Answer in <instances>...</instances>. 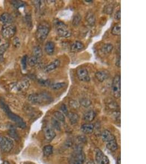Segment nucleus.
I'll return each mask as SVG.
<instances>
[{
	"mask_svg": "<svg viewBox=\"0 0 146 164\" xmlns=\"http://www.w3.org/2000/svg\"><path fill=\"white\" fill-rule=\"evenodd\" d=\"M28 100L31 103L37 105L49 104L53 101L50 94L47 92L32 94L30 95Z\"/></svg>",
	"mask_w": 146,
	"mask_h": 164,
	"instance_id": "nucleus-1",
	"label": "nucleus"
},
{
	"mask_svg": "<svg viewBox=\"0 0 146 164\" xmlns=\"http://www.w3.org/2000/svg\"><path fill=\"white\" fill-rule=\"evenodd\" d=\"M0 104H1V106H2V109H4V111H5V112L7 114L8 117L15 123H16L17 125H18L19 127H21V128H25L26 127V124L24 122L23 119L20 116H17L16 114H14L13 112H12L10 109H9L8 106L7 105H5L3 101H1Z\"/></svg>",
	"mask_w": 146,
	"mask_h": 164,
	"instance_id": "nucleus-2",
	"label": "nucleus"
},
{
	"mask_svg": "<svg viewBox=\"0 0 146 164\" xmlns=\"http://www.w3.org/2000/svg\"><path fill=\"white\" fill-rule=\"evenodd\" d=\"M85 159V154L83 152L82 149L80 147H77L69 158V164H83Z\"/></svg>",
	"mask_w": 146,
	"mask_h": 164,
	"instance_id": "nucleus-3",
	"label": "nucleus"
},
{
	"mask_svg": "<svg viewBox=\"0 0 146 164\" xmlns=\"http://www.w3.org/2000/svg\"><path fill=\"white\" fill-rule=\"evenodd\" d=\"M54 27L57 34L60 37L68 38L71 36V32L64 22L60 20H55L54 23Z\"/></svg>",
	"mask_w": 146,
	"mask_h": 164,
	"instance_id": "nucleus-4",
	"label": "nucleus"
},
{
	"mask_svg": "<svg viewBox=\"0 0 146 164\" xmlns=\"http://www.w3.org/2000/svg\"><path fill=\"white\" fill-rule=\"evenodd\" d=\"M50 27L47 24L44 23L39 25L36 32V37L37 41L40 42L45 41L50 32Z\"/></svg>",
	"mask_w": 146,
	"mask_h": 164,
	"instance_id": "nucleus-5",
	"label": "nucleus"
},
{
	"mask_svg": "<svg viewBox=\"0 0 146 164\" xmlns=\"http://www.w3.org/2000/svg\"><path fill=\"white\" fill-rule=\"evenodd\" d=\"M13 147V141L11 138L0 136V149L3 152L9 153Z\"/></svg>",
	"mask_w": 146,
	"mask_h": 164,
	"instance_id": "nucleus-6",
	"label": "nucleus"
},
{
	"mask_svg": "<svg viewBox=\"0 0 146 164\" xmlns=\"http://www.w3.org/2000/svg\"><path fill=\"white\" fill-rule=\"evenodd\" d=\"M120 76L116 75L114 77L112 85V93L115 98H118L120 97Z\"/></svg>",
	"mask_w": 146,
	"mask_h": 164,
	"instance_id": "nucleus-7",
	"label": "nucleus"
},
{
	"mask_svg": "<svg viewBox=\"0 0 146 164\" xmlns=\"http://www.w3.org/2000/svg\"><path fill=\"white\" fill-rule=\"evenodd\" d=\"M16 32V27L12 24L4 25L2 29V35L5 38H11Z\"/></svg>",
	"mask_w": 146,
	"mask_h": 164,
	"instance_id": "nucleus-8",
	"label": "nucleus"
},
{
	"mask_svg": "<svg viewBox=\"0 0 146 164\" xmlns=\"http://www.w3.org/2000/svg\"><path fill=\"white\" fill-rule=\"evenodd\" d=\"M95 160L97 164H109V163L108 157L99 149H96Z\"/></svg>",
	"mask_w": 146,
	"mask_h": 164,
	"instance_id": "nucleus-9",
	"label": "nucleus"
},
{
	"mask_svg": "<svg viewBox=\"0 0 146 164\" xmlns=\"http://www.w3.org/2000/svg\"><path fill=\"white\" fill-rule=\"evenodd\" d=\"M77 77L80 81L88 82L90 81L91 78L88 73V70L84 67H81L77 70Z\"/></svg>",
	"mask_w": 146,
	"mask_h": 164,
	"instance_id": "nucleus-10",
	"label": "nucleus"
},
{
	"mask_svg": "<svg viewBox=\"0 0 146 164\" xmlns=\"http://www.w3.org/2000/svg\"><path fill=\"white\" fill-rule=\"evenodd\" d=\"M43 132L45 137L48 141H51L55 137V132L53 128L51 126L46 125L43 129Z\"/></svg>",
	"mask_w": 146,
	"mask_h": 164,
	"instance_id": "nucleus-11",
	"label": "nucleus"
},
{
	"mask_svg": "<svg viewBox=\"0 0 146 164\" xmlns=\"http://www.w3.org/2000/svg\"><path fill=\"white\" fill-rule=\"evenodd\" d=\"M60 65V61L59 59H56L55 60L51 62V63L48 64L47 66H45L44 68L43 71L45 73H49L58 67Z\"/></svg>",
	"mask_w": 146,
	"mask_h": 164,
	"instance_id": "nucleus-12",
	"label": "nucleus"
},
{
	"mask_svg": "<svg viewBox=\"0 0 146 164\" xmlns=\"http://www.w3.org/2000/svg\"><path fill=\"white\" fill-rule=\"evenodd\" d=\"M101 138L103 141L106 143L113 141L116 140L114 135H113L109 131L107 130H104V131L102 132Z\"/></svg>",
	"mask_w": 146,
	"mask_h": 164,
	"instance_id": "nucleus-13",
	"label": "nucleus"
},
{
	"mask_svg": "<svg viewBox=\"0 0 146 164\" xmlns=\"http://www.w3.org/2000/svg\"><path fill=\"white\" fill-rule=\"evenodd\" d=\"M30 86V83L29 80H24L18 82L16 84L14 85V87L16 88L18 91H23L27 90Z\"/></svg>",
	"mask_w": 146,
	"mask_h": 164,
	"instance_id": "nucleus-14",
	"label": "nucleus"
},
{
	"mask_svg": "<svg viewBox=\"0 0 146 164\" xmlns=\"http://www.w3.org/2000/svg\"><path fill=\"white\" fill-rule=\"evenodd\" d=\"M13 20V17L8 13H4L0 16V21L4 25L12 24Z\"/></svg>",
	"mask_w": 146,
	"mask_h": 164,
	"instance_id": "nucleus-15",
	"label": "nucleus"
},
{
	"mask_svg": "<svg viewBox=\"0 0 146 164\" xmlns=\"http://www.w3.org/2000/svg\"><path fill=\"white\" fill-rule=\"evenodd\" d=\"M84 48V45L80 41H75L71 45V51L73 53L79 52Z\"/></svg>",
	"mask_w": 146,
	"mask_h": 164,
	"instance_id": "nucleus-16",
	"label": "nucleus"
},
{
	"mask_svg": "<svg viewBox=\"0 0 146 164\" xmlns=\"http://www.w3.org/2000/svg\"><path fill=\"white\" fill-rule=\"evenodd\" d=\"M55 49V45L52 41H48L45 44V51L49 55H52Z\"/></svg>",
	"mask_w": 146,
	"mask_h": 164,
	"instance_id": "nucleus-17",
	"label": "nucleus"
},
{
	"mask_svg": "<svg viewBox=\"0 0 146 164\" xmlns=\"http://www.w3.org/2000/svg\"><path fill=\"white\" fill-rule=\"evenodd\" d=\"M108 73L105 71H98L95 73V77L99 82H103L108 79L109 78Z\"/></svg>",
	"mask_w": 146,
	"mask_h": 164,
	"instance_id": "nucleus-18",
	"label": "nucleus"
},
{
	"mask_svg": "<svg viewBox=\"0 0 146 164\" xmlns=\"http://www.w3.org/2000/svg\"><path fill=\"white\" fill-rule=\"evenodd\" d=\"M95 112L93 110H89L84 114L83 119L86 122H91L95 119Z\"/></svg>",
	"mask_w": 146,
	"mask_h": 164,
	"instance_id": "nucleus-19",
	"label": "nucleus"
},
{
	"mask_svg": "<svg viewBox=\"0 0 146 164\" xmlns=\"http://www.w3.org/2000/svg\"><path fill=\"white\" fill-rule=\"evenodd\" d=\"M94 126L92 124L87 123L82 125L80 127V130L85 134H91L94 131Z\"/></svg>",
	"mask_w": 146,
	"mask_h": 164,
	"instance_id": "nucleus-20",
	"label": "nucleus"
},
{
	"mask_svg": "<svg viewBox=\"0 0 146 164\" xmlns=\"http://www.w3.org/2000/svg\"><path fill=\"white\" fill-rule=\"evenodd\" d=\"M85 19L86 21L89 26L93 27L95 24V16L92 12H88V13L87 14Z\"/></svg>",
	"mask_w": 146,
	"mask_h": 164,
	"instance_id": "nucleus-21",
	"label": "nucleus"
},
{
	"mask_svg": "<svg viewBox=\"0 0 146 164\" xmlns=\"http://www.w3.org/2000/svg\"><path fill=\"white\" fill-rule=\"evenodd\" d=\"M67 116H68L69 122H70L71 124H77L78 122H79L80 116L77 113H73V112H70V113H68Z\"/></svg>",
	"mask_w": 146,
	"mask_h": 164,
	"instance_id": "nucleus-22",
	"label": "nucleus"
},
{
	"mask_svg": "<svg viewBox=\"0 0 146 164\" xmlns=\"http://www.w3.org/2000/svg\"><path fill=\"white\" fill-rule=\"evenodd\" d=\"M113 49V45L111 43H106L101 48V52L104 53V54H109L112 53V50Z\"/></svg>",
	"mask_w": 146,
	"mask_h": 164,
	"instance_id": "nucleus-23",
	"label": "nucleus"
},
{
	"mask_svg": "<svg viewBox=\"0 0 146 164\" xmlns=\"http://www.w3.org/2000/svg\"><path fill=\"white\" fill-rule=\"evenodd\" d=\"M43 153L44 156L45 157L51 156L53 153V147L51 145L45 146L43 149Z\"/></svg>",
	"mask_w": 146,
	"mask_h": 164,
	"instance_id": "nucleus-24",
	"label": "nucleus"
},
{
	"mask_svg": "<svg viewBox=\"0 0 146 164\" xmlns=\"http://www.w3.org/2000/svg\"><path fill=\"white\" fill-rule=\"evenodd\" d=\"M33 55L37 58L40 59L43 56V52L41 48L39 46H35L32 50Z\"/></svg>",
	"mask_w": 146,
	"mask_h": 164,
	"instance_id": "nucleus-25",
	"label": "nucleus"
},
{
	"mask_svg": "<svg viewBox=\"0 0 146 164\" xmlns=\"http://www.w3.org/2000/svg\"><path fill=\"white\" fill-rule=\"evenodd\" d=\"M54 117L57 119L60 123H65V116L61 112L55 111L54 112Z\"/></svg>",
	"mask_w": 146,
	"mask_h": 164,
	"instance_id": "nucleus-26",
	"label": "nucleus"
},
{
	"mask_svg": "<svg viewBox=\"0 0 146 164\" xmlns=\"http://www.w3.org/2000/svg\"><path fill=\"white\" fill-rule=\"evenodd\" d=\"M112 34L114 36H119L121 34V27L120 24H117L113 27L111 31Z\"/></svg>",
	"mask_w": 146,
	"mask_h": 164,
	"instance_id": "nucleus-27",
	"label": "nucleus"
},
{
	"mask_svg": "<svg viewBox=\"0 0 146 164\" xmlns=\"http://www.w3.org/2000/svg\"><path fill=\"white\" fill-rule=\"evenodd\" d=\"M66 83L65 82H59V83H56L54 84H51V87L53 90H58L66 87Z\"/></svg>",
	"mask_w": 146,
	"mask_h": 164,
	"instance_id": "nucleus-28",
	"label": "nucleus"
},
{
	"mask_svg": "<svg viewBox=\"0 0 146 164\" xmlns=\"http://www.w3.org/2000/svg\"><path fill=\"white\" fill-rule=\"evenodd\" d=\"M106 147L109 150L112 152H114L118 149V144H117L116 140L113 141L106 143Z\"/></svg>",
	"mask_w": 146,
	"mask_h": 164,
	"instance_id": "nucleus-29",
	"label": "nucleus"
},
{
	"mask_svg": "<svg viewBox=\"0 0 146 164\" xmlns=\"http://www.w3.org/2000/svg\"><path fill=\"white\" fill-rule=\"evenodd\" d=\"M39 62H40V59L37 58L34 56H31V58L28 59V60H27L28 64L29 65V66L31 67L36 66L39 64Z\"/></svg>",
	"mask_w": 146,
	"mask_h": 164,
	"instance_id": "nucleus-30",
	"label": "nucleus"
},
{
	"mask_svg": "<svg viewBox=\"0 0 146 164\" xmlns=\"http://www.w3.org/2000/svg\"><path fill=\"white\" fill-rule=\"evenodd\" d=\"M52 127L54 129L58 130V131L61 130V123L54 118L52 119Z\"/></svg>",
	"mask_w": 146,
	"mask_h": 164,
	"instance_id": "nucleus-31",
	"label": "nucleus"
},
{
	"mask_svg": "<svg viewBox=\"0 0 146 164\" xmlns=\"http://www.w3.org/2000/svg\"><path fill=\"white\" fill-rule=\"evenodd\" d=\"M82 20V17L80 14L77 13L74 16L72 19V25L74 27H78Z\"/></svg>",
	"mask_w": 146,
	"mask_h": 164,
	"instance_id": "nucleus-32",
	"label": "nucleus"
},
{
	"mask_svg": "<svg viewBox=\"0 0 146 164\" xmlns=\"http://www.w3.org/2000/svg\"><path fill=\"white\" fill-rule=\"evenodd\" d=\"M91 101L90 99L88 98H82L80 101V104L83 107L87 108L91 105Z\"/></svg>",
	"mask_w": 146,
	"mask_h": 164,
	"instance_id": "nucleus-33",
	"label": "nucleus"
},
{
	"mask_svg": "<svg viewBox=\"0 0 146 164\" xmlns=\"http://www.w3.org/2000/svg\"><path fill=\"white\" fill-rule=\"evenodd\" d=\"M10 137L12 138H13L15 140H18L19 139V136L16 132V130H15L14 128H11V129L9 131V134H8Z\"/></svg>",
	"mask_w": 146,
	"mask_h": 164,
	"instance_id": "nucleus-34",
	"label": "nucleus"
},
{
	"mask_svg": "<svg viewBox=\"0 0 146 164\" xmlns=\"http://www.w3.org/2000/svg\"><path fill=\"white\" fill-rule=\"evenodd\" d=\"M11 3L12 4V5L13 6L14 8L16 9H19L20 7H23L25 5V3L23 2H22L21 1H11Z\"/></svg>",
	"mask_w": 146,
	"mask_h": 164,
	"instance_id": "nucleus-35",
	"label": "nucleus"
},
{
	"mask_svg": "<svg viewBox=\"0 0 146 164\" xmlns=\"http://www.w3.org/2000/svg\"><path fill=\"white\" fill-rule=\"evenodd\" d=\"M69 107L73 109H79V107H80V103H78L77 101L74 100H71L69 101Z\"/></svg>",
	"mask_w": 146,
	"mask_h": 164,
	"instance_id": "nucleus-36",
	"label": "nucleus"
},
{
	"mask_svg": "<svg viewBox=\"0 0 146 164\" xmlns=\"http://www.w3.org/2000/svg\"><path fill=\"white\" fill-rule=\"evenodd\" d=\"M104 11L107 14H111L113 12V6L111 4L107 5L105 7Z\"/></svg>",
	"mask_w": 146,
	"mask_h": 164,
	"instance_id": "nucleus-37",
	"label": "nucleus"
},
{
	"mask_svg": "<svg viewBox=\"0 0 146 164\" xmlns=\"http://www.w3.org/2000/svg\"><path fill=\"white\" fill-rule=\"evenodd\" d=\"M9 47V45L8 43L3 44L2 45H0V57L2 56L3 54L5 53L6 50L8 49Z\"/></svg>",
	"mask_w": 146,
	"mask_h": 164,
	"instance_id": "nucleus-38",
	"label": "nucleus"
},
{
	"mask_svg": "<svg viewBox=\"0 0 146 164\" xmlns=\"http://www.w3.org/2000/svg\"><path fill=\"white\" fill-rule=\"evenodd\" d=\"M27 60H28V57L27 55H24L21 59V65H22V67L24 70L27 69Z\"/></svg>",
	"mask_w": 146,
	"mask_h": 164,
	"instance_id": "nucleus-39",
	"label": "nucleus"
},
{
	"mask_svg": "<svg viewBox=\"0 0 146 164\" xmlns=\"http://www.w3.org/2000/svg\"><path fill=\"white\" fill-rule=\"evenodd\" d=\"M38 83L41 86L47 87L48 86H51V82L49 80H38Z\"/></svg>",
	"mask_w": 146,
	"mask_h": 164,
	"instance_id": "nucleus-40",
	"label": "nucleus"
},
{
	"mask_svg": "<svg viewBox=\"0 0 146 164\" xmlns=\"http://www.w3.org/2000/svg\"><path fill=\"white\" fill-rule=\"evenodd\" d=\"M34 3L35 5L36 8H37L38 9H41L43 7V3L42 1H34Z\"/></svg>",
	"mask_w": 146,
	"mask_h": 164,
	"instance_id": "nucleus-41",
	"label": "nucleus"
},
{
	"mask_svg": "<svg viewBox=\"0 0 146 164\" xmlns=\"http://www.w3.org/2000/svg\"><path fill=\"white\" fill-rule=\"evenodd\" d=\"M109 109L116 110L118 109V105L114 101H112V102H110L109 103Z\"/></svg>",
	"mask_w": 146,
	"mask_h": 164,
	"instance_id": "nucleus-42",
	"label": "nucleus"
},
{
	"mask_svg": "<svg viewBox=\"0 0 146 164\" xmlns=\"http://www.w3.org/2000/svg\"><path fill=\"white\" fill-rule=\"evenodd\" d=\"M61 110L62 111V113L63 114H66L67 115L69 112H68V109H67V107L66 105H65V104H62L61 106Z\"/></svg>",
	"mask_w": 146,
	"mask_h": 164,
	"instance_id": "nucleus-43",
	"label": "nucleus"
},
{
	"mask_svg": "<svg viewBox=\"0 0 146 164\" xmlns=\"http://www.w3.org/2000/svg\"><path fill=\"white\" fill-rule=\"evenodd\" d=\"M120 18H121V16H120V10H118L115 14L114 19H116L117 20H120Z\"/></svg>",
	"mask_w": 146,
	"mask_h": 164,
	"instance_id": "nucleus-44",
	"label": "nucleus"
},
{
	"mask_svg": "<svg viewBox=\"0 0 146 164\" xmlns=\"http://www.w3.org/2000/svg\"><path fill=\"white\" fill-rule=\"evenodd\" d=\"M14 45L16 47H19L20 45V41L18 38H16L14 41Z\"/></svg>",
	"mask_w": 146,
	"mask_h": 164,
	"instance_id": "nucleus-45",
	"label": "nucleus"
},
{
	"mask_svg": "<svg viewBox=\"0 0 146 164\" xmlns=\"http://www.w3.org/2000/svg\"><path fill=\"white\" fill-rule=\"evenodd\" d=\"M116 65L117 67H120V56H119L117 59V61L116 62Z\"/></svg>",
	"mask_w": 146,
	"mask_h": 164,
	"instance_id": "nucleus-46",
	"label": "nucleus"
},
{
	"mask_svg": "<svg viewBox=\"0 0 146 164\" xmlns=\"http://www.w3.org/2000/svg\"><path fill=\"white\" fill-rule=\"evenodd\" d=\"M117 164H120V156H118V159H117Z\"/></svg>",
	"mask_w": 146,
	"mask_h": 164,
	"instance_id": "nucleus-47",
	"label": "nucleus"
},
{
	"mask_svg": "<svg viewBox=\"0 0 146 164\" xmlns=\"http://www.w3.org/2000/svg\"><path fill=\"white\" fill-rule=\"evenodd\" d=\"M84 2H85V3H93V1H84Z\"/></svg>",
	"mask_w": 146,
	"mask_h": 164,
	"instance_id": "nucleus-48",
	"label": "nucleus"
},
{
	"mask_svg": "<svg viewBox=\"0 0 146 164\" xmlns=\"http://www.w3.org/2000/svg\"><path fill=\"white\" fill-rule=\"evenodd\" d=\"M2 164H10V163H9V162H7V161H4V162H3L2 163Z\"/></svg>",
	"mask_w": 146,
	"mask_h": 164,
	"instance_id": "nucleus-49",
	"label": "nucleus"
},
{
	"mask_svg": "<svg viewBox=\"0 0 146 164\" xmlns=\"http://www.w3.org/2000/svg\"><path fill=\"white\" fill-rule=\"evenodd\" d=\"M87 164H95L94 162H89Z\"/></svg>",
	"mask_w": 146,
	"mask_h": 164,
	"instance_id": "nucleus-50",
	"label": "nucleus"
},
{
	"mask_svg": "<svg viewBox=\"0 0 146 164\" xmlns=\"http://www.w3.org/2000/svg\"><path fill=\"white\" fill-rule=\"evenodd\" d=\"M24 164H27V163H25Z\"/></svg>",
	"mask_w": 146,
	"mask_h": 164,
	"instance_id": "nucleus-51",
	"label": "nucleus"
}]
</instances>
